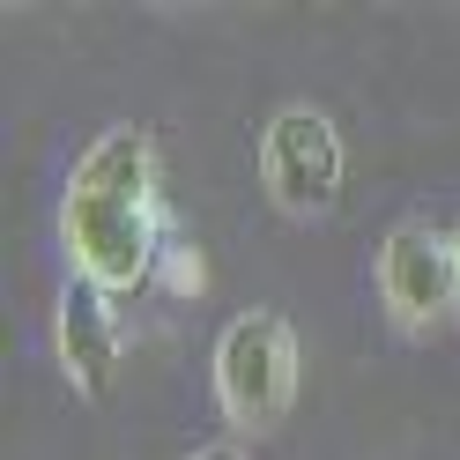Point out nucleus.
<instances>
[{"mask_svg": "<svg viewBox=\"0 0 460 460\" xmlns=\"http://www.w3.org/2000/svg\"><path fill=\"white\" fill-rule=\"evenodd\" d=\"M297 401V334L282 312H238L216 341V409L238 430H268Z\"/></svg>", "mask_w": 460, "mask_h": 460, "instance_id": "f03ea898", "label": "nucleus"}, {"mask_svg": "<svg viewBox=\"0 0 460 460\" xmlns=\"http://www.w3.org/2000/svg\"><path fill=\"white\" fill-rule=\"evenodd\" d=\"M52 349H60L67 379L82 401L111 394V371H119V320H111V297L97 282H67L60 305H52Z\"/></svg>", "mask_w": 460, "mask_h": 460, "instance_id": "39448f33", "label": "nucleus"}, {"mask_svg": "<svg viewBox=\"0 0 460 460\" xmlns=\"http://www.w3.org/2000/svg\"><path fill=\"white\" fill-rule=\"evenodd\" d=\"M261 186L275 208H290V216H320L334 186H341V134L327 111H312V104H282L268 134H261Z\"/></svg>", "mask_w": 460, "mask_h": 460, "instance_id": "7ed1b4c3", "label": "nucleus"}, {"mask_svg": "<svg viewBox=\"0 0 460 460\" xmlns=\"http://www.w3.org/2000/svg\"><path fill=\"white\" fill-rule=\"evenodd\" d=\"M379 305L394 312V327H438L446 312H460L453 238H438L430 223H394L379 245Z\"/></svg>", "mask_w": 460, "mask_h": 460, "instance_id": "20e7f679", "label": "nucleus"}, {"mask_svg": "<svg viewBox=\"0 0 460 460\" xmlns=\"http://www.w3.org/2000/svg\"><path fill=\"white\" fill-rule=\"evenodd\" d=\"M453 261H460V230H453Z\"/></svg>", "mask_w": 460, "mask_h": 460, "instance_id": "6e6552de", "label": "nucleus"}, {"mask_svg": "<svg viewBox=\"0 0 460 460\" xmlns=\"http://www.w3.org/2000/svg\"><path fill=\"white\" fill-rule=\"evenodd\" d=\"M193 460H245L238 446H208V453H193Z\"/></svg>", "mask_w": 460, "mask_h": 460, "instance_id": "0eeeda50", "label": "nucleus"}, {"mask_svg": "<svg viewBox=\"0 0 460 460\" xmlns=\"http://www.w3.org/2000/svg\"><path fill=\"white\" fill-rule=\"evenodd\" d=\"M156 282H164L171 297H200V282H208V275H200V252H193L186 238H171V245H164V268H156Z\"/></svg>", "mask_w": 460, "mask_h": 460, "instance_id": "423d86ee", "label": "nucleus"}, {"mask_svg": "<svg viewBox=\"0 0 460 460\" xmlns=\"http://www.w3.org/2000/svg\"><path fill=\"white\" fill-rule=\"evenodd\" d=\"M60 245H67L75 282H97L104 297L156 282L171 223L156 200V149L141 127H104L82 149L67 200H60Z\"/></svg>", "mask_w": 460, "mask_h": 460, "instance_id": "f257e3e1", "label": "nucleus"}]
</instances>
